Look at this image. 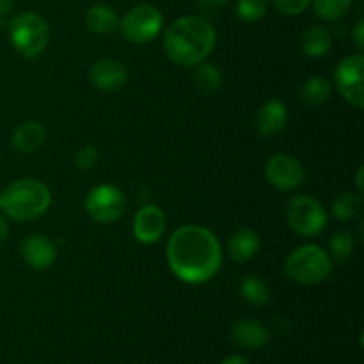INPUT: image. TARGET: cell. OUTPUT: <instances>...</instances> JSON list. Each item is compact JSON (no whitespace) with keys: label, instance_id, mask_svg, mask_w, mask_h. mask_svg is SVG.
Instances as JSON below:
<instances>
[{"label":"cell","instance_id":"29","mask_svg":"<svg viewBox=\"0 0 364 364\" xmlns=\"http://www.w3.org/2000/svg\"><path fill=\"white\" fill-rule=\"evenodd\" d=\"M230 0H198V7L201 11V16L210 18L217 16L224 11Z\"/></svg>","mask_w":364,"mask_h":364},{"label":"cell","instance_id":"20","mask_svg":"<svg viewBox=\"0 0 364 364\" xmlns=\"http://www.w3.org/2000/svg\"><path fill=\"white\" fill-rule=\"evenodd\" d=\"M238 290H240V297L252 308H263L270 301L269 283L258 274H249V276L242 277Z\"/></svg>","mask_w":364,"mask_h":364},{"label":"cell","instance_id":"31","mask_svg":"<svg viewBox=\"0 0 364 364\" xmlns=\"http://www.w3.org/2000/svg\"><path fill=\"white\" fill-rule=\"evenodd\" d=\"M7 237H9V226H7V220L0 215V247L6 244Z\"/></svg>","mask_w":364,"mask_h":364},{"label":"cell","instance_id":"7","mask_svg":"<svg viewBox=\"0 0 364 364\" xmlns=\"http://www.w3.org/2000/svg\"><path fill=\"white\" fill-rule=\"evenodd\" d=\"M164 28V16L159 7L139 4L127 11L119 20V31L132 45H146L159 38Z\"/></svg>","mask_w":364,"mask_h":364},{"label":"cell","instance_id":"1","mask_svg":"<svg viewBox=\"0 0 364 364\" xmlns=\"http://www.w3.org/2000/svg\"><path fill=\"white\" fill-rule=\"evenodd\" d=\"M167 265L187 284H203L217 276L223 267V247L208 228L185 224L167 242Z\"/></svg>","mask_w":364,"mask_h":364},{"label":"cell","instance_id":"11","mask_svg":"<svg viewBox=\"0 0 364 364\" xmlns=\"http://www.w3.org/2000/svg\"><path fill=\"white\" fill-rule=\"evenodd\" d=\"M167 217L164 210L156 205H144L137 210L132 224L135 240L144 245H153L160 242V238L166 233Z\"/></svg>","mask_w":364,"mask_h":364},{"label":"cell","instance_id":"15","mask_svg":"<svg viewBox=\"0 0 364 364\" xmlns=\"http://www.w3.org/2000/svg\"><path fill=\"white\" fill-rule=\"evenodd\" d=\"M231 340L245 350H259L270 340V333L259 320L240 318L231 323Z\"/></svg>","mask_w":364,"mask_h":364},{"label":"cell","instance_id":"4","mask_svg":"<svg viewBox=\"0 0 364 364\" xmlns=\"http://www.w3.org/2000/svg\"><path fill=\"white\" fill-rule=\"evenodd\" d=\"M284 274L294 283L302 287H315L323 283L333 272V259L329 252L316 244H306L294 249L284 259Z\"/></svg>","mask_w":364,"mask_h":364},{"label":"cell","instance_id":"28","mask_svg":"<svg viewBox=\"0 0 364 364\" xmlns=\"http://www.w3.org/2000/svg\"><path fill=\"white\" fill-rule=\"evenodd\" d=\"M274 7L284 16H299L311 6V0H272Z\"/></svg>","mask_w":364,"mask_h":364},{"label":"cell","instance_id":"2","mask_svg":"<svg viewBox=\"0 0 364 364\" xmlns=\"http://www.w3.org/2000/svg\"><path fill=\"white\" fill-rule=\"evenodd\" d=\"M217 43V32L208 18L187 14L174 20L164 32V50L171 63L194 68L208 59Z\"/></svg>","mask_w":364,"mask_h":364},{"label":"cell","instance_id":"25","mask_svg":"<svg viewBox=\"0 0 364 364\" xmlns=\"http://www.w3.org/2000/svg\"><path fill=\"white\" fill-rule=\"evenodd\" d=\"M316 16L326 21H336L350 11L354 0H311Z\"/></svg>","mask_w":364,"mask_h":364},{"label":"cell","instance_id":"12","mask_svg":"<svg viewBox=\"0 0 364 364\" xmlns=\"http://www.w3.org/2000/svg\"><path fill=\"white\" fill-rule=\"evenodd\" d=\"M89 80L103 92H114L124 87L128 82V70L117 59H100L89 68Z\"/></svg>","mask_w":364,"mask_h":364},{"label":"cell","instance_id":"14","mask_svg":"<svg viewBox=\"0 0 364 364\" xmlns=\"http://www.w3.org/2000/svg\"><path fill=\"white\" fill-rule=\"evenodd\" d=\"M287 124L288 109L281 100H267L256 114V130L265 139H274L283 134Z\"/></svg>","mask_w":364,"mask_h":364},{"label":"cell","instance_id":"27","mask_svg":"<svg viewBox=\"0 0 364 364\" xmlns=\"http://www.w3.org/2000/svg\"><path fill=\"white\" fill-rule=\"evenodd\" d=\"M100 159V153L96 146H82L80 149H77L73 156V164L78 171H91L92 167L98 164Z\"/></svg>","mask_w":364,"mask_h":364},{"label":"cell","instance_id":"34","mask_svg":"<svg viewBox=\"0 0 364 364\" xmlns=\"http://www.w3.org/2000/svg\"><path fill=\"white\" fill-rule=\"evenodd\" d=\"M355 185H358V194H363V167H359L358 178H355Z\"/></svg>","mask_w":364,"mask_h":364},{"label":"cell","instance_id":"30","mask_svg":"<svg viewBox=\"0 0 364 364\" xmlns=\"http://www.w3.org/2000/svg\"><path fill=\"white\" fill-rule=\"evenodd\" d=\"M352 38H354L355 46H358L359 52L364 50V21L358 20V23L354 25V31H352Z\"/></svg>","mask_w":364,"mask_h":364},{"label":"cell","instance_id":"23","mask_svg":"<svg viewBox=\"0 0 364 364\" xmlns=\"http://www.w3.org/2000/svg\"><path fill=\"white\" fill-rule=\"evenodd\" d=\"M363 199L361 194H354V192H341L331 203V215L338 219L340 223H348L354 220L361 212Z\"/></svg>","mask_w":364,"mask_h":364},{"label":"cell","instance_id":"22","mask_svg":"<svg viewBox=\"0 0 364 364\" xmlns=\"http://www.w3.org/2000/svg\"><path fill=\"white\" fill-rule=\"evenodd\" d=\"M192 82H194V85L201 92L212 95V92L219 91L220 85H223V73H220L217 64L203 60V63L194 66V71H192Z\"/></svg>","mask_w":364,"mask_h":364},{"label":"cell","instance_id":"21","mask_svg":"<svg viewBox=\"0 0 364 364\" xmlns=\"http://www.w3.org/2000/svg\"><path fill=\"white\" fill-rule=\"evenodd\" d=\"M333 95V82L322 75H315L309 77L308 80L302 84L301 91H299V98L302 103L311 107H318L326 103Z\"/></svg>","mask_w":364,"mask_h":364},{"label":"cell","instance_id":"10","mask_svg":"<svg viewBox=\"0 0 364 364\" xmlns=\"http://www.w3.org/2000/svg\"><path fill=\"white\" fill-rule=\"evenodd\" d=\"M304 166L290 153H276L265 164V178L277 191H295L304 181Z\"/></svg>","mask_w":364,"mask_h":364},{"label":"cell","instance_id":"19","mask_svg":"<svg viewBox=\"0 0 364 364\" xmlns=\"http://www.w3.org/2000/svg\"><path fill=\"white\" fill-rule=\"evenodd\" d=\"M302 52L309 57V59H320L326 57L333 48V34L327 31L322 25H315V27L308 28L301 39Z\"/></svg>","mask_w":364,"mask_h":364},{"label":"cell","instance_id":"18","mask_svg":"<svg viewBox=\"0 0 364 364\" xmlns=\"http://www.w3.org/2000/svg\"><path fill=\"white\" fill-rule=\"evenodd\" d=\"M46 128L34 119L23 121L13 134V146L20 153H34L45 144Z\"/></svg>","mask_w":364,"mask_h":364},{"label":"cell","instance_id":"9","mask_svg":"<svg viewBox=\"0 0 364 364\" xmlns=\"http://www.w3.org/2000/svg\"><path fill=\"white\" fill-rule=\"evenodd\" d=\"M334 84H336L338 92L343 96L345 102L354 109H363L364 107V57L363 53H352V55L343 57L338 63L336 70L333 73Z\"/></svg>","mask_w":364,"mask_h":364},{"label":"cell","instance_id":"32","mask_svg":"<svg viewBox=\"0 0 364 364\" xmlns=\"http://www.w3.org/2000/svg\"><path fill=\"white\" fill-rule=\"evenodd\" d=\"M16 0H0V16H6L14 9Z\"/></svg>","mask_w":364,"mask_h":364},{"label":"cell","instance_id":"3","mask_svg":"<svg viewBox=\"0 0 364 364\" xmlns=\"http://www.w3.org/2000/svg\"><path fill=\"white\" fill-rule=\"evenodd\" d=\"M52 192L36 178H20L2 192V212L16 223H28L50 208Z\"/></svg>","mask_w":364,"mask_h":364},{"label":"cell","instance_id":"17","mask_svg":"<svg viewBox=\"0 0 364 364\" xmlns=\"http://www.w3.org/2000/svg\"><path fill=\"white\" fill-rule=\"evenodd\" d=\"M119 14L116 13V9L107 4H96L91 6L85 11V27L89 32L96 36H107L112 34L116 28H119Z\"/></svg>","mask_w":364,"mask_h":364},{"label":"cell","instance_id":"24","mask_svg":"<svg viewBox=\"0 0 364 364\" xmlns=\"http://www.w3.org/2000/svg\"><path fill=\"white\" fill-rule=\"evenodd\" d=\"M355 251V238L350 231L340 230L331 237L329 256L333 262L345 263L352 258Z\"/></svg>","mask_w":364,"mask_h":364},{"label":"cell","instance_id":"26","mask_svg":"<svg viewBox=\"0 0 364 364\" xmlns=\"http://www.w3.org/2000/svg\"><path fill=\"white\" fill-rule=\"evenodd\" d=\"M269 9V0H238L237 14L244 21L262 20Z\"/></svg>","mask_w":364,"mask_h":364},{"label":"cell","instance_id":"13","mask_svg":"<svg viewBox=\"0 0 364 364\" xmlns=\"http://www.w3.org/2000/svg\"><path fill=\"white\" fill-rule=\"evenodd\" d=\"M20 252L23 262L31 267L32 270H41L50 269L57 259V245L45 235L32 233L21 242Z\"/></svg>","mask_w":364,"mask_h":364},{"label":"cell","instance_id":"6","mask_svg":"<svg viewBox=\"0 0 364 364\" xmlns=\"http://www.w3.org/2000/svg\"><path fill=\"white\" fill-rule=\"evenodd\" d=\"M327 210L322 203L309 194H297L288 199L287 220L288 226L299 237H316L327 226Z\"/></svg>","mask_w":364,"mask_h":364},{"label":"cell","instance_id":"8","mask_svg":"<svg viewBox=\"0 0 364 364\" xmlns=\"http://www.w3.org/2000/svg\"><path fill=\"white\" fill-rule=\"evenodd\" d=\"M84 205L85 212L95 223L112 224L127 212V196L116 185L102 183L87 192Z\"/></svg>","mask_w":364,"mask_h":364},{"label":"cell","instance_id":"5","mask_svg":"<svg viewBox=\"0 0 364 364\" xmlns=\"http://www.w3.org/2000/svg\"><path fill=\"white\" fill-rule=\"evenodd\" d=\"M9 39L20 55L36 59L46 50L50 41L48 21L38 13L16 14L9 23Z\"/></svg>","mask_w":364,"mask_h":364},{"label":"cell","instance_id":"16","mask_svg":"<svg viewBox=\"0 0 364 364\" xmlns=\"http://www.w3.org/2000/svg\"><path fill=\"white\" fill-rule=\"evenodd\" d=\"M259 247H262L259 235L255 230H249V228H242V230L235 231L230 240H228V255L237 263L251 262L259 252Z\"/></svg>","mask_w":364,"mask_h":364},{"label":"cell","instance_id":"35","mask_svg":"<svg viewBox=\"0 0 364 364\" xmlns=\"http://www.w3.org/2000/svg\"><path fill=\"white\" fill-rule=\"evenodd\" d=\"M0 210H2V192H0Z\"/></svg>","mask_w":364,"mask_h":364},{"label":"cell","instance_id":"33","mask_svg":"<svg viewBox=\"0 0 364 364\" xmlns=\"http://www.w3.org/2000/svg\"><path fill=\"white\" fill-rule=\"evenodd\" d=\"M220 364H251V363H249L245 358H242V355H230V358L224 359Z\"/></svg>","mask_w":364,"mask_h":364}]
</instances>
